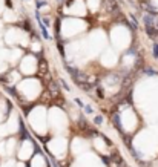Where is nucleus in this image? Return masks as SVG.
Listing matches in <instances>:
<instances>
[{"label": "nucleus", "instance_id": "f257e3e1", "mask_svg": "<svg viewBox=\"0 0 158 167\" xmlns=\"http://www.w3.org/2000/svg\"><path fill=\"white\" fill-rule=\"evenodd\" d=\"M72 80H74V81L77 83L78 86L85 84V83H89L88 74H86V72H81V71H75V72L72 74Z\"/></svg>", "mask_w": 158, "mask_h": 167}, {"label": "nucleus", "instance_id": "f03ea898", "mask_svg": "<svg viewBox=\"0 0 158 167\" xmlns=\"http://www.w3.org/2000/svg\"><path fill=\"white\" fill-rule=\"evenodd\" d=\"M146 34L152 40H158V28H155V26H146Z\"/></svg>", "mask_w": 158, "mask_h": 167}, {"label": "nucleus", "instance_id": "7ed1b4c3", "mask_svg": "<svg viewBox=\"0 0 158 167\" xmlns=\"http://www.w3.org/2000/svg\"><path fill=\"white\" fill-rule=\"evenodd\" d=\"M140 5H141V8H143L144 11H148L149 14H152V15L157 14V9H155L154 6H152V5L148 2V0H143V2H140Z\"/></svg>", "mask_w": 158, "mask_h": 167}, {"label": "nucleus", "instance_id": "20e7f679", "mask_svg": "<svg viewBox=\"0 0 158 167\" xmlns=\"http://www.w3.org/2000/svg\"><path fill=\"white\" fill-rule=\"evenodd\" d=\"M143 21H144V25H146V26H155V23H157L152 14H146L144 17H143Z\"/></svg>", "mask_w": 158, "mask_h": 167}, {"label": "nucleus", "instance_id": "39448f33", "mask_svg": "<svg viewBox=\"0 0 158 167\" xmlns=\"http://www.w3.org/2000/svg\"><path fill=\"white\" fill-rule=\"evenodd\" d=\"M112 123H114V126H115L120 132H123V127H121V123H120V115L117 114H112Z\"/></svg>", "mask_w": 158, "mask_h": 167}, {"label": "nucleus", "instance_id": "423d86ee", "mask_svg": "<svg viewBox=\"0 0 158 167\" xmlns=\"http://www.w3.org/2000/svg\"><path fill=\"white\" fill-rule=\"evenodd\" d=\"M39 72H42V74L48 72V63H46L45 58H42V60L39 61Z\"/></svg>", "mask_w": 158, "mask_h": 167}, {"label": "nucleus", "instance_id": "0eeeda50", "mask_svg": "<svg viewBox=\"0 0 158 167\" xmlns=\"http://www.w3.org/2000/svg\"><path fill=\"white\" fill-rule=\"evenodd\" d=\"M49 90L52 92L54 97H58V88H57L55 83H51V84H49Z\"/></svg>", "mask_w": 158, "mask_h": 167}, {"label": "nucleus", "instance_id": "6e6552de", "mask_svg": "<svg viewBox=\"0 0 158 167\" xmlns=\"http://www.w3.org/2000/svg\"><path fill=\"white\" fill-rule=\"evenodd\" d=\"M144 74H146V75H155L157 72H155L152 68H146V69H144Z\"/></svg>", "mask_w": 158, "mask_h": 167}, {"label": "nucleus", "instance_id": "1a4fd4ad", "mask_svg": "<svg viewBox=\"0 0 158 167\" xmlns=\"http://www.w3.org/2000/svg\"><path fill=\"white\" fill-rule=\"evenodd\" d=\"M97 95H98V98H105V90H103V88L97 89Z\"/></svg>", "mask_w": 158, "mask_h": 167}, {"label": "nucleus", "instance_id": "9d476101", "mask_svg": "<svg viewBox=\"0 0 158 167\" xmlns=\"http://www.w3.org/2000/svg\"><path fill=\"white\" fill-rule=\"evenodd\" d=\"M94 123H95V124H101V123H103V117L101 115H97L94 118Z\"/></svg>", "mask_w": 158, "mask_h": 167}, {"label": "nucleus", "instance_id": "9b49d317", "mask_svg": "<svg viewBox=\"0 0 158 167\" xmlns=\"http://www.w3.org/2000/svg\"><path fill=\"white\" fill-rule=\"evenodd\" d=\"M154 55L158 58V41H157L155 45H154Z\"/></svg>", "mask_w": 158, "mask_h": 167}, {"label": "nucleus", "instance_id": "f8f14e48", "mask_svg": "<svg viewBox=\"0 0 158 167\" xmlns=\"http://www.w3.org/2000/svg\"><path fill=\"white\" fill-rule=\"evenodd\" d=\"M85 110L88 112V114H92V112H94V109H92V107H91L89 104H86V106H85Z\"/></svg>", "mask_w": 158, "mask_h": 167}, {"label": "nucleus", "instance_id": "ddd939ff", "mask_svg": "<svg viewBox=\"0 0 158 167\" xmlns=\"http://www.w3.org/2000/svg\"><path fill=\"white\" fill-rule=\"evenodd\" d=\"M23 28H25V29H28L29 32H32V29H31V25H29V21H25V25H23Z\"/></svg>", "mask_w": 158, "mask_h": 167}, {"label": "nucleus", "instance_id": "4468645a", "mask_svg": "<svg viewBox=\"0 0 158 167\" xmlns=\"http://www.w3.org/2000/svg\"><path fill=\"white\" fill-rule=\"evenodd\" d=\"M60 84H62V86H63V88L66 89V90H69V86L66 84V81H64V80H60Z\"/></svg>", "mask_w": 158, "mask_h": 167}, {"label": "nucleus", "instance_id": "2eb2a0df", "mask_svg": "<svg viewBox=\"0 0 158 167\" xmlns=\"http://www.w3.org/2000/svg\"><path fill=\"white\" fill-rule=\"evenodd\" d=\"M55 32H57V35L60 34V21H55Z\"/></svg>", "mask_w": 158, "mask_h": 167}, {"label": "nucleus", "instance_id": "dca6fc26", "mask_svg": "<svg viewBox=\"0 0 158 167\" xmlns=\"http://www.w3.org/2000/svg\"><path fill=\"white\" fill-rule=\"evenodd\" d=\"M45 5H46L45 2H37V3H35V6H37V8H42V6H45Z\"/></svg>", "mask_w": 158, "mask_h": 167}, {"label": "nucleus", "instance_id": "f3484780", "mask_svg": "<svg viewBox=\"0 0 158 167\" xmlns=\"http://www.w3.org/2000/svg\"><path fill=\"white\" fill-rule=\"evenodd\" d=\"M42 23L45 25V26H51V23H49V19H45V20L42 21Z\"/></svg>", "mask_w": 158, "mask_h": 167}, {"label": "nucleus", "instance_id": "a211bd4d", "mask_svg": "<svg viewBox=\"0 0 158 167\" xmlns=\"http://www.w3.org/2000/svg\"><path fill=\"white\" fill-rule=\"evenodd\" d=\"M101 158H103V163H105V164H109V159L106 157H101Z\"/></svg>", "mask_w": 158, "mask_h": 167}]
</instances>
